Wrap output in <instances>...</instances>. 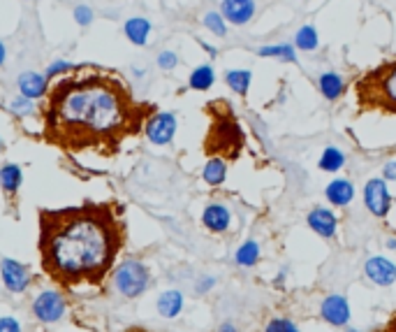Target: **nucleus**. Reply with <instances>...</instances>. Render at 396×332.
Segmentation results:
<instances>
[{
    "mask_svg": "<svg viewBox=\"0 0 396 332\" xmlns=\"http://www.w3.org/2000/svg\"><path fill=\"white\" fill-rule=\"evenodd\" d=\"M176 128H179V119L174 112H153L149 116V121H146L144 133L149 137L151 144L165 147V144H170L174 140Z\"/></svg>",
    "mask_w": 396,
    "mask_h": 332,
    "instance_id": "7",
    "label": "nucleus"
},
{
    "mask_svg": "<svg viewBox=\"0 0 396 332\" xmlns=\"http://www.w3.org/2000/svg\"><path fill=\"white\" fill-rule=\"evenodd\" d=\"M213 84H215V70L211 63L197 65L190 72V77H188V86H190L192 91H208Z\"/></svg>",
    "mask_w": 396,
    "mask_h": 332,
    "instance_id": "21",
    "label": "nucleus"
},
{
    "mask_svg": "<svg viewBox=\"0 0 396 332\" xmlns=\"http://www.w3.org/2000/svg\"><path fill=\"white\" fill-rule=\"evenodd\" d=\"M153 105L135 100L121 77L102 70H74L49 84L42 107L44 140L67 154H116L125 137L144 130Z\"/></svg>",
    "mask_w": 396,
    "mask_h": 332,
    "instance_id": "1",
    "label": "nucleus"
},
{
    "mask_svg": "<svg viewBox=\"0 0 396 332\" xmlns=\"http://www.w3.org/2000/svg\"><path fill=\"white\" fill-rule=\"evenodd\" d=\"M320 316L333 328H345L350 321V304L343 295H327L320 307Z\"/></svg>",
    "mask_w": 396,
    "mask_h": 332,
    "instance_id": "12",
    "label": "nucleus"
},
{
    "mask_svg": "<svg viewBox=\"0 0 396 332\" xmlns=\"http://www.w3.org/2000/svg\"><path fill=\"white\" fill-rule=\"evenodd\" d=\"M257 56L260 58H274V61H283V63H297V47L295 45H264L257 49Z\"/></svg>",
    "mask_w": 396,
    "mask_h": 332,
    "instance_id": "20",
    "label": "nucleus"
},
{
    "mask_svg": "<svg viewBox=\"0 0 396 332\" xmlns=\"http://www.w3.org/2000/svg\"><path fill=\"white\" fill-rule=\"evenodd\" d=\"M158 68L160 70H176L179 68V56H176V52H170V49H165V52H160L158 54Z\"/></svg>",
    "mask_w": 396,
    "mask_h": 332,
    "instance_id": "32",
    "label": "nucleus"
},
{
    "mask_svg": "<svg viewBox=\"0 0 396 332\" xmlns=\"http://www.w3.org/2000/svg\"><path fill=\"white\" fill-rule=\"evenodd\" d=\"M10 112L14 116H31L35 112V102L26 95H17L12 102H10Z\"/></svg>",
    "mask_w": 396,
    "mask_h": 332,
    "instance_id": "29",
    "label": "nucleus"
},
{
    "mask_svg": "<svg viewBox=\"0 0 396 332\" xmlns=\"http://www.w3.org/2000/svg\"><path fill=\"white\" fill-rule=\"evenodd\" d=\"M354 98L359 112L396 116V58L382 61L354 79Z\"/></svg>",
    "mask_w": 396,
    "mask_h": 332,
    "instance_id": "3",
    "label": "nucleus"
},
{
    "mask_svg": "<svg viewBox=\"0 0 396 332\" xmlns=\"http://www.w3.org/2000/svg\"><path fill=\"white\" fill-rule=\"evenodd\" d=\"M21 182H24V172H21V168L17 163H7L0 168V186H3V191L7 193V196L19 193Z\"/></svg>",
    "mask_w": 396,
    "mask_h": 332,
    "instance_id": "22",
    "label": "nucleus"
},
{
    "mask_svg": "<svg viewBox=\"0 0 396 332\" xmlns=\"http://www.w3.org/2000/svg\"><path fill=\"white\" fill-rule=\"evenodd\" d=\"M201 179L208 184V186H222L227 179V158L222 156H211L201 170Z\"/></svg>",
    "mask_w": 396,
    "mask_h": 332,
    "instance_id": "19",
    "label": "nucleus"
},
{
    "mask_svg": "<svg viewBox=\"0 0 396 332\" xmlns=\"http://www.w3.org/2000/svg\"><path fill=\"white\" fill-rule=\"evenodd\" d=\"M350 332H357V330H350Z\"/></svg>",
    "mask_w": 396,
    "mask_h": 332,
    "instance_id": "43",
    "label": "nucleus"
},
{
    "mask_svg": "<svg viewBox=\"0 0 396 332\" xmlns=\"http://www.w3.org/2000/svg\"><path fill=\"white\" fill-rule=\"evenodd\" d=\"M225 84L236 95H246L250 84H253V72L246 70V68H232V70L225 72Z\"/></svg>",
    "mask_w": 396,
    "mask_h": 332,
    "instance_id": "23",
    "label": "nucleus"
},
{
    "mask_svg": "<svg viewBox=\"0 0 396 332\" xmlns=\"http://www.w3.org/2000/svg\"><path fill=\"white\" fill-rule=\"evenodd\" d=\"M234 260H236V265H239V267H253L255 262L260 260V244H257L255 239L243 242V244L236 248Z\"/></svg>",
    "mask_w": 396,
    "mask_h": 332,
    "instance_id": "26",
    "label": "nucleus"
},
{
    "mask_svg": "<svg viewBox=\"0 0 396 332\" xmlns=\"http://www.w3.org/2000/svg\"><path fill=\"white\" fill-rule=\"evenodd\" d=\"M218 332H236V325L234 323H220Z\"/></svg>",
    "mask_w": 396,
    "mask_h": 332,
    "instance_id": "39",
    "label": "nucleus"
},
{
    "mask_svg": "<svg viewBox=\"0 0 396 332\" xmlns=\"http://www.w3.org/2000/svg\"><path fill=\"white\" fill-rule=\"evenodd\" d=\"M306 223H308L311 230L322 239H331L338 230V216L329 210V207H313L308 212V216H306Z\"/></svg>",
    "mask_w": 396,
    "mask_h": 332,
    "instance_id": "9",
    "label": "nucleus"
},
{
    "mask_svg": "<svg viewBox=\"0 0 396 332\" xmlns=\"http://www.w3.org/2000/svg\"><path fill=\"white\" fill-rule=\"evenodd\" d=\"M197 45H199L201 49H204V52H206V54H208V56H211V58H215V56H218V49H215L213 45L204 42V40H197Z\"/></svg>",
    "mask_w": 396,
    "mask_h": 332,
    "instance_id": "38",
    "label": "nucleus"
},
{
    "mask_svg": "<svg viewBox=\"0 0 396 332\" xmlns=\"http://www.w3.org/2000/svg\"><path fill=\"white\" fill-rule=\"evenodd\" d=\"M387 246H389V248H396V239H389V242H387Z\"/></svg>",
    "mask_w": 396,
    "mask_h": 332,
    "instance_id": "41",
    "label": "nucleus"
},
{
    "mask_svg": "<svg viewBox=\"0 0 396 332\" xmlns=\"http://www.w3.org/2000/svg\"><path fill=\"white\" fill-rule=\"evenodd\" d=\"M364 272L375 286H392L396 281V265L385 255H371L364 265Z\"/></svg>",
    "mask_w": 396,
    "mask_h": 332,
    "instance_id": "13",
    "label": "nucleus"
},
{
    "mask_svg": "<svg viewBox=\"0 0 396 332\" xmlns=\"http://www.w3.org/2000/svg\"><path fill=\"white\" fill-rule=\"evenodd\" d=\"M201 24H204V29L206 31H211L213 35H218V38H225L227 35V22H225V17L220 15V12H206L204 19H201Z\"/></svg>",
    "mask_w": 396,
    "mask_h": 332,
    "instance_id": "28",
    "label": "nucleus"
},
{
    "mask_svg": "<svg viewBox=\"0 0 396 332\" xmlns=\"http://www.w3.org/2000/svg\"><path fill=\"white\" fill-rule=\"evenodd\" d=\"M74 70V65L72 63H67V61H53L51 65L47 68V79L49 81H53L56 77H63V74H67V72H72Z\"/></svg>",
    "mask_w": 396,
    "mask_h": 332,
    "instance_id": "31",
    "label": "nucleus"
},
{
    "mask_svg": "<svg viewBox=\"0 0 396 332\" xmlns=\"http://www.w3.org/2000/svg\"><path fill=\"white\" fill-rule=\"evenodd\" d=\"M345 165V154L338 147H327L317 161V168L322 172H338Z\"/></svg>",
    "mask_w": 396,
    "mask_h": 332,
    "instance_id": "27",
    "label": "nucleus"
},
{
    "mask_svg": "<svg viewBox=\"0 0 396 332\" xmlns=\"http://www.w3.org/2000/svg\"><path fill=\"white\" fill-rule=\"evenodd\" d=\"M324 198L329 200L333 207H347L352 203V198H354V186H352L350 179L336 177V179H331V182L327 184Z\"/></svg>",
    "mask_w": 396,
    "mask_h": 332,
    "instance_id": "16",
    "label": "nucleus"
},
{
    "mask_svg": "<svg viewBox=\"0 0 396 332\" xmlns=\"http://www.w3.org/2000/svg\"><path fill=\"white\" fill-rule=\"evenodd\" d=\"M201 223L211 232H225L229 223H232V214H229L225 205H218V203L206 205L204 212H201Z\"/></svg>",
    "mask_w": 396,
    "mask_h": 332,
    "instance_id": "15",
    "label": "nucleus"
},
{
    "mask_svg": "<svg viewBox=\"0 0 396 332\" xmlns=\"http://www.w3.org/2000/svg\"><path fill=\"white\" fill-rule=\"evenodd\" d=\"M382 179L385 182H396V161H387L382 165Z\"/></svg>",
    "mask_w": 396,
    "mask_h": 332,
    "instance_id": "35",
    "label": "nucleus"
},
{
    "mask_svg": "<svg viewBox=\"0 0 396 332\" xmlns=\"http://www.w3.org/2000/svg\"><path fill=\"white\" fill-rule=\"evenodd\" d=\"M123 33H125V38H128L132 45L146 47V42H149V35H151V22H149V19H144V17H132V19L125 22Z\"/></svg>",
    "mask_w": 396,
    "mask_h": 332,
    "instance_id": "18",
    "label": "nucleus"
},
{
    "mask_svg": "<svg viewBox=\"0 0 396 332\" xmlns=\"http://www.w3.org/2000/svg\"><path fill=\"white\" fill-rule=\"evenodd\" d=\"M33 314L40 323H56L65 314V300L56 290H42L33 302Z\"/></svg>",
    "mask_w": 396,
    "mask_h": 332,
    "instance_id": "8",
    "label": "nucleus"
},
{
    "mask_svg": "<svg viewBox=\"0 0 396 332\" xmlns=\"http://www.w3.org/2000/svg\"><path fill=\"white\" fill-rule=\"evenodd\" d=\"M128 230L116 203H83L40 210L42 269L56 283L100 286L121 253Z\"/></svg>",
    "mask_w": 396,
    "mask_h": 332,
    "instance_id": "2",
    "label": "nucleus"
},
{
    "mask_svg": "<svg viewBox=\"0 0 396 332\" xmlns=\"http://www.w3.org/2000/svg\"><path fill=\"white\" fill-rule=\"evenodd\" d=\"M111 279H114V288L123 297H139L146 288H149L151 272L142 260L128 258L114 269V276H111Z\"/></svg>",
    "mask_w": 396,
    "mask_h": 332,
    "instance_id": "5",
    "label": "nucleus"
},
{
    "mask_svg": "<svg viewBox=\"0 0 396 332\" xmlns=\"http://www.w3.org/2000/svg\"><path fill=\"white\" fill-rule=\"evenodd\" d=\"M5 149V144H3V140H0V151H3Z\"/></svg>",
    "mask_w": 396,
    "mask_h": 332,
    "instance_id": "42",
    "label": "nucleus"
},
{
    "mask_svg": "<svg viewBox=\"0 0 396 332\" xmlns=\"http://www.w3.org/2000/svg\"><path fill=\"white\" fill-rule=\"evenodd\" d=\"M93 10L88 8V5H76L74 8V22L81 26V29H86V26L93 24Z\"/></svg>",
    "mask_w": 396,
    "mask_h": 332,
    "instance_id": "33",
    "label": "nucleus"
},
{
    "mask_svg": "<svg viewBox=\"0 0 396 332\" xmlns=\"http://www.w3.org/2000/svg\"><path fill=\"white\" fill-rule=\"evenodd\" d=\"M317 88H320V93H322V98L324 100H329V102H336L340 100L345 95V79L340 77L338 72H333V70H327L322 72L317 77Z\"/></svg>",
    "mask_w": 396,
    "mask_h": 332,
    "instance_id": "17",
    "label": "nucleus"
},
{
    "mask_svg": "<svg viewBox=\"0 0 396 332\" xmlns=\"http://www.w3.org/2000/svg\"><path fill=\"white\" fill-rule=\"evenodd\" d=\"M375 332H396V311H392V316L387 318V323H382Z\"/></svg>",
    "mask_w": 396,
    "mask_h": 332,
    "instance_id": "36",
    "label": "nucleus"
},
{
    "mask_svg": "<svg viewBox=\"0 0 396 332\" xmlns=\"http://www.w3.org/2000/svg\"><path fill=\"white\" fill-rule=\"evenodd\" d=\"M295 47L297 52H315L320 47V35L315 26L304 24L302 29L295 33Z\"/></svg>",
    "mask_w": 396,
    "mask_h": 332,
    "instance_id": "25",
    "label": "nucleus"
},
{
    "mask_svg": "<svg viewBox=\"0 0 396 332\" xmlns=\"http://www.w3.org/2000/svg\"><path fill=\"white\" fill-rule=\"evenodd\" d=\"M5 58H7V49H5V45L0 42V68L5 65Z\"/></svg>",
    "mask_w": 396,
    "mask_h": 332,
    "instance_id": "40",
    "label": "nucleus"
},
{
    "mask_svg": "<svg viewBox=\"0 0 396 332\" xmlns=\"http://www.w3.org/2000/svg\"><path fill=\"white\" fill-rule=\"evenodd\" d=\"M0 274H3V283L10 293H24L31 286V274H28L26 265H21V262L12 258L0 260Z\"/></svg>",
    "mask_w": 396,
    "mask_h": 332,
    "instance_id": "10",
    "label": "nucleus"
},
{
    "mask_svg": "<svg viewBox=\"0 0 396 332\" xmlns=\"http://www.w3.org/2000/svg\"><path fill=\"white\" fill-rule=\"evenodd\" d=\"M389 182H385L382 177H373L364 184V205L366 210L373 214L375 219H385L392 212L394 198L389 193Z\"/></svg>",
    "mask_w": 396,
    "mask_h": 332,
    "instance_id": "6",
    "label": "nucleus"
},
{
    "mask_svg": "<svg viewBox=\"0 0 396 332\" xmlns=\"http://www.w3.org/2000/svg\"><path fill=\"white\" fill-rule=\"evenodd\" d=\"M215 279H211V276H201V279L197 281V293H206L208 288H213Z\"/></svg>",
    "mask_w": 396,
    "mask_h": 332,
    "instance_id": "37",
    "label": "nucleus"
},
{
    "mask_svg": "<svg viewBox=\"0 0 396 332\" xmlns=\"http://www.w3.org/2000/svg\"><path fill=\"white\" fill-rule=\"evenodd\" d=\"M264 332H299V328L295 323L290 321V318H271V321L267 323V328H264Z\"/></svg>",
    "mask_w": 396,
    "mask_h": 332,
    "instance_id": "30",
    "label": "nucleus"
},
{
    "mask_svg": "<svg viewBox=\"0 0 396 332\" xmlns=\"http://www.w3.org/2000/svg\"><path fill=\"white\" fill-rule=\"evenodd\" d=\"M208 142H206V151L213 156H222V158H236L241 149V130L236 126V121L232 116H215L213 114V126L208 128Z\"/></svg>",
    "mask_w": 396,
    "mask_h": 332,
    "instance_id": "4",
    "label": "nucleus"
},
{
    "mask_svg": "<svg viewBox=\"0 0 396 332\" xmlns=\"http://www.w3.org/2000/svg\"><path fill=\"white\" fill-rule=\"evenodd\" d=\"M255 0H220V15L229 26H246L255 17Z\"/></svg>",
    "mask_w": 396,
    "mask_h": 332,
    "instance_id": "11",
    "label": "nucleus"
},
{
    "mask_svg": "<svg viewBox=\"0 0 396 332\" xmlns=\"http://www.w3.org/2000/svg\"><path fill=\"white\" fill-rule=\"evenodd\" d=\"M17 84H19V93L21 95H26V98H31V100H38V98H44V95H47L49 84H51V81L47 79V74L28 70V72L19 74Z\"/></svg>",
    "mask_w": 396,
    "mask_h": 332,
    "instance_id": "14",
    "label": "nucleus"
},
{
    "mask_svg": "<svg viewBox=\"0 0 396 332\" xmlns=\"http://www.w3.org/2000/svg\"><path fill=\"white\" fill-rule=\"evenodd\" d=\"M183 309V295L179 290H165L163 295L158 297V311L160 316L165 318H176Z\"/></svg>",
    "mask_w": 396,
    "mask_h": 332,
    "instance_id": "24",
    "label": "nucleus"
},
{
    "mask_svg": "<svg viewBox=\"0 0 396 332\" xmlns=\"http://www.w3.org/2000/svg\"><path fill=\"white\" fill-rule=\"evenodd\" d=\"M0 332H21V323L12 316H0Z\"/></svg>",
    "mask_w": 396,
    "mask_h": 332,
    "instance_id": "34",
    "label": "nucleus"
}]
</instances>
